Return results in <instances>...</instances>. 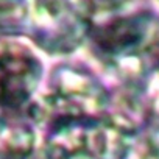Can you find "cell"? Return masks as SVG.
<instances>
[{
	"instance_id": "cell-4",
	"label": "cell",
	"mask_w": 159,
	"mask_h": 159,
	"mask_svg": "<svg viewBox=\"0 0 159 159\" xmlns=\"http://www.w3.org/2000/svg\"><path fill=\"white\" fill-rule=\"evenodd\" d=\"M86 19L72 0H27L24 31L44 52L67 55L89 34Z\"/></svg>"
},
{
	"instance_id": "cell-2",
	"label": "cell",
	"mask_w": 159,
	"mask_h": 159,
	"mask_svg": "<svg viewBox=\"0 0 159 159\" xmlns=\"http://www.w3.org/2000/svg\"><path fill=\"white\" fill-rule=\"evenodd\" d=\"M136 125L120 114L73 122L48 131L41 159H125Z\"/></svg>"
},
{
	"instance_id": "cell-3",
	"label": "cell",
	"mask_w": 159,
	"mask_h": 159,
	"mask_svg": "<svg viewBox=\"0 0 159 159\" xmlns=\"http://www.w3.org/2000/svg\"><path fill=\"white\" fill-rule=\"evenodd\" d=\"M97 55L134 76L159 62V20L150 13L112 17L89 28Z\"/></svg>"
},
{
	"instance_id": "cell-7",
	"label": "cell",
	"mask_w": 159,
	"mask_h": 159,
	"mask_svg": "<svg viewBox=\"0 0 159 159\" xmlns=\"http://www.w3.org/2000/svg\"><path fill=\"white\" fill-rule=\"evenodd\" d=\"M126 0H75V7L81 11V14L89 17H100V16H111L117 13Z\"/></svg>"
},
{
	"instance_id": "cell-6",
	"label": "cell",
	"mask_w": 159,
	"mask_h": 159,
	"mask_svg": "<svg viewBox=\"0 0 159 159\" xmlns=\"http://www.w3.org/2000/svg\"><path fill=\"white\" fill-rule=\"evenodd\" d=\"M34 142L33 126L20 122H5L0 131V159H30L34 154Z\"/></svg>"
},
{
	"instance_id": "cell-5",
	"label": "cell",
	"mask_w": 159,
	"mask_h": 159,
	"mask_svg": "<svg viewBox=\"0 0 159 159\" xmlns=\"http://www.w3.org/2000/svg\"><path fill=\"white\" fill-rule=\"evenodd\" d=\"M41 76V61L27 45L0 39V117L5 122L27 112Z\"/></svg>"
},
{
	"instance_id": "cell-1",
	"label": "cell",
	"mask_w": 159,
	"mask_h": 159,
	"mask_svg": "<svg viewBox=\"0 0 159 159\" xmlns=\"http://www.w3.org/2000/svg\"><path fill=\"white\" fill-rule=\"evenodd\" d=\"M109 108V95L97 80L76 67L62 66L50 78L41 100L30 102L27 114L47 131L73 122L102 119Z\"/></svg>"
}]
</instances>
